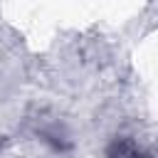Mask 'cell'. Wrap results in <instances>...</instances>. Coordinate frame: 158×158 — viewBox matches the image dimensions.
Segmentation results:
<instances>
[{
  "mask_svg": "<svg viewBox=\"0 0 158 158\" xmlns=\"http://www.w3.org/2000/svg\"><path fill=\"white\" fill-rule=\"evenodd\" d=\"M109 158H143V156H141V151H138L133 143H128V141H121V143H116V146L111 148Z\"/></svg>",
  "mask_w": 158,
  "mask_h": 158,
  "instance_id": "6da1fadb",
  "label": "cell"
}]
</instances>
